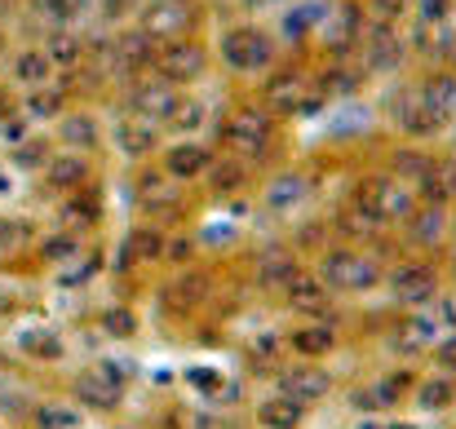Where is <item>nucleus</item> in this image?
Here are the masks:
<instances>
[{
  "mask_svg": "<svg viewBox=\"0 0 456 429\" xmlns=\"http://www.w3.org/2000/svg\"><path fill=\"white\" fill-rule=\"evenodd\" d=\"M328 292H346V296H354V292H372V287L386 279V266L372 257V253H363L359 244H328L323 253H319V271H314Z\"/></svg>",
  "mask_w": 456,
  "mask_h": 429,
  "instance_id": "obj_2",
  "label": "nucleus"
},
{
  "mask_svg": "<svg viewBox=\"0 0 456 429\" xmlns=\"http://www.w3.org/2000/svg\"><path fill=\"white\" fill-rule=\"evenodd\" d=\"M341 345V332L332 319H302L293 332H289V350L305 359V363H323L332 350Z\"/></svg>",
  "mask_w": 456,
  "mask_h": 429,
  "instance_id": "obj_13",
  "label": "nucleus"
},
{
  "mask_svg": "<svg viewBox=\"0 0 456 429\" xmlns=\"http://www.w3.org/2000/svg\"><path fill=\"white\" fill-rule=\"evenodd\" d=\"M208 58H213V53H208V45H200L195 36H182V40H164V45L155 49L151 71H155V76H164L168 85L186 89V85L204 80Z\"/></svg>",
  "mask_w": 456,
  "mask_h": 429,
  "instance_id": "obj_5",
  "label": "nucleus"
},
{
  "mask_svg": "<svg viewBox=\"0 0 456 429\" xmlns=\"http://www.w3.org/2000/svg\"><path fill=\"white\" fill-rule=\"evenodd\" d=\"M191 27H195V0H147L138 18V31L151 36L155 45L182 40L191 36Z\"/></svg>",
  "mask_w": 456,
  "mask_h": 429,
  "instance_id": "obj_8",
  "label": "nucleus"
},
{
  "mask_svg": "<svg viewBox=\"0 0 456 429\" xmlns=\"http://www.w3.org/2000/svg\"><path fill=\"white\" fill-rule=\"evenodd\" d=\"M310 408H302L297 399L280 394V390H266L257 403H253V425L257 429H302Z\"/></svg>",
  "mask_w": 456,
  "mask_h": 429,
  "instance_id": "obj_16",
  "label": "nucleus"
},
{
  "mask_svg": "<svg viewBox=\"0 0 456 429\" xmlns=\"http://www.w3.org/2000/svg\"><path fill=\"white\" fill-rule=\"evenodd\" d=\"M0 58H4V27H0Z\"/></svg>",
  "mask_w": 456,
  "mask_h": 429,
  "instance_id": "obj_29",
  "label": "nucleus"
},
{
  "mask_svg": "<svg viewBox=\"0 0 456 429\" xmlns=\"http://www.w3.org/2000/svg\"><path fill=\"white\" fill-rule=\"evenodd\" d=\"M408 403H412L417 412H426V417L452 412L456 408V376H448V372H426V376H417Z\"/></svg>",
  "mask_w": 456,
  "mask_h": 429,
  "instance_id": "obj_17",
  "label": "nucleus"
},
{
  "mask_svg": "<svg viewBox=\"0 0 456 429\" xmlns=\"http://www.w3.org/2000/svg\"><path fill=\"white\" fill-rule=\"evenodd\" d=\"M40 177L58 190V195H76V190H85L89 186V177H94V164H89V155H76V150H53L49 155V164L40 168Z\"/></svg>",
  "mask_w": 456,
  "mask_h": 429,
  "instance_id": "obj_15",
  "label": "nucleus"
},
{
  "mask_svg": "<svg viewBox=\"0 0 456 429\" xmlns=\"http://www.w3.org/2000/svg\"><path fill=\"white\" fill-rule=\"evenodd\" d=\"M408 231V244L421 253H435L448 235H452V204H435V199H417V208L399 222Z\"/></svg>",
  "mask_w": 456,
  "mask_h": 429,
  "instance_id": "obj_9",
  "label": "nucleus"
},
{
  "mask_svg": "<svg viewBox=\"0 0 456 429\" xmlns=\"http://www.w3.org/2000/svg\"><path fill=\"white\" fill-rule=\"evenodd\" d=\"M164 244H168V231H164V226L138 222V226L125 235V262H134V266H155V262H164Z\"/></svg>",
  "mask_w": 456,
  "mask_h": 429,
  "instance_id": "obj_19",
  "label": "nucleus"
},
{
  "mask_svg": "<svg viewBox=\"0 0 456 429\" xmlns=\"http://www.w3.org/2000/svg\"><path fill=\"white\" fill-rule=\"evenodd\" d=\"M22 350L31 359H62V345L53 336H22Z\"/></svg>",
  "mask_w": 456,
  "mask_h": 429,
  "instance_id": "obj_25",
  "label": "nucleus"
},
{
  "mask_svg": "<svg viewBox=\"0 0 456 429\" xmlns=\"http://www.w3.org/2000/svg\"><path fill=\"white\" fill-rule=\"evenodd\" d=\"M271 390H280V394H289V399H297L302 408H314V403H323L332 390H337V381L319 368V363H284V372L275 376V385Z\"/></svg>",
  "mask_w": 456,
  "mask_h": 429,
  "instance_id": "obj_11",
  "label": "nucleus"
},
{
  "mask_svg": "<svg viewBox=\"0 0 456 429\" xmlns=\"http://www.w3.org/2000/svg\"><path fill=\"white\" fill-rule=\"evenodd\" d=\"M386 284L403 305H430L439 296V271L430 262H403L386 275Z\"/></svg>",
  "mask_w": 456,
  "mask_h": 429,
  "instance_id": "obj_12",
  "label": "nucleus"
},
{
  "mask_svg": "<svg viewBox=\"0 0 456 429\" xmlns=\"http://www.w3.org/2000/svg\"><path fill=\"white\" fill-rule=\"evenodd\" d=\"M217 159V146H208L204 138H164L155 164L177 182V186H191V182H204L208 168Z\"/></svg>",
  "mask_w": 456,
  "mask_h": 429,
  "instance_id": "obj_6",
  "label": "nucleus"
},
{
  "mask_svg": "<svg viewBox=\"0 0 456 429\" xmlns=\"http://www.w3.org/2000/svg\"><path fill=\"white\" fill-rule=\"evenodd\" d=\"M31 9L58 31V27H76V18H80V9H85V0H31Z\"/></svg>",
  "mask_w": 456,
  "mask_h": 429,
  "instance_id": "obj_23",
  "label": "nucleus"
},
{
  "mask_svg": "<svg viewBox=\"0 0 456 429\" xmlns=\"http://www.w3.org/2000/svg\"><path fill=\"white\" fill-rule=\"evenodd\" d=\"M177 102H182V89L177 85H168L164 76H134L129 80V93H125V107H129V116H138V120H147V125H168V116L177 111Z\"/></svg>",
  "mask_w": 456,
  "mask_h": 429,
  "instance_id": "obj_7",
  "label": "nucleus"
},
{
  "mask_svg": "<svg viewBox=\"0 0 456 429\" xmlns=\"http://www.w3.org/2000/svg\"><path fill=\"white\" fill-rule=\"evenodd\" d=\"M53 134H58L62 150H76V155H94V150L102 146V125H98L94 111H71V107H67V111L53 120Z\"/></svg>",
  "mask_w": 456,
  "mask_h": 429,
  "instance_id": "obj_14",
  "label": "nucleus"
},
{
  "mask_svg": "<svg viewBox=\"0 0 456 429\" xmlns=\"http://www.w3.org/2000/svg\"><path fill=\"white\" fill-rule=\"evenodd\" d=\"M435 363H439V372L456 376V332L452 336H444V341L435 345Z\"/></svg>",
  "mask_w": 456,
  "mask_h": 429,
  "instance_id": "obj_26",
  "label": "nucleus"
},
{
  "mask_svg": "<svg viewBox=\"0 0 456 429\" xmlns=\"http://www.w3.org/2000/svg\"><path fill=\"white\" fill-rule=\"evenodd\" d=\"M217 62L231 71V76H266L275 62H280V45L266 27H226L222 40H217Z\"/></svg>",
  "mask_w": 456,
  "mask_h": 429,
  "instance_id": "obj_3",
  "label": "nucleus"
},
{
  "mask_svg": "<svg viewBox=\"0 0 456 429\" xmlns=\"http://www.w3.org/2000/svg\"><path fill=\"white\" fill-rule=\"evenodd\" d=\"M204 125H208V107H204V98H186V93H182L177 111H173L168 125H164V138H168V134H173V138H195Z\"/></svg>",
  "mask_w": 456,
  "mask_h": 429,
  "instance_id": "obj_21",
  "label": "nucleus"
},
{
  "mask_svg": "<svg viewBox=\"0 0 456 429\" xmlns=\"http://www.w3.org/2000/svg\"><path fill=\"white\" fill-rule=\"evenodd\" d=\"M314 98H319V80H310L302 67H293V62H275L262 76V98L257 102L275 120H289V116H302Z\"/></svg>",
  "mask_w": 456,
  "mask_h": 429,
  "instance_id": "obj_4",
  "label": "nucleus"
},
{
  "mask_svg": "<svg viewBox=\"0 0 456 429\" xmlns=\"http://www.w3.org/2000/svg\"><path fill=\"white\" fill-rule=\"evenodd\" d=\"M40 49H45V58L53 62V71H76V67H85V40H80L71 27L49 31Z\"/></svg>",
  "mask_w": 456,
  "mask_h": 429,
  "instance_id": "obj_20",
  "label": "nucleus"
},
{
  "mask_svg": "<svg viewBox=\"0 0 456 429\" xmlns=\"http://www.w3.org/2000/svg\"><path fill=\"white\" fill-rule=\"evenodd\" d=\"M80 412L71 403H31L27 412V429H76Z\"/></svg>",
  "mask_w": 456,
  "mask_h": 429,
  "instance_id": "obj_22",
  "label": "nucleus"
},
{
  "mask_svg": "<svg viewBox=\"0 0 456 429\" xmlns=\"http://www.w3.org/2000/svg\"><path fill=\"white\" fill-rule=\"evenodd\" d=\"M111 146L138 168V164H151L155 155H159V146H164V129L159 125H147V120H138V116H120L116 125H111Z\"/></svg>",
  "mask_w": 456,
  "mask_h": 429,
  "instance_id": "obj_10",
  "label": "nucleus"
},
{
  "mask_svg": "<svg viewBox=\"0 0 456 429\" xmlns=\"http://www.w3.org/2000/svg\"><path fill=\"white\" fill-rule=\"evenodd\" d=\"M53 62L45 58V49H18L13 58H9V80H13V89H22V93H31V89H45V85H53Z\"/></svg>",
  "mask_w": 456,
  "mask_h": 429,
  "instance_id": "obj_18",
  "label": "nucleus"
},
{
  "mask_svg": "<svg viewBox=\"0 0 456 429\" xmlns=\"http://www.w3.org/2000/svg\"><path fill=\"white\" fill-rule=\"evenodd\" d=\"M275 116L262 102H240L217 120V150L244 159L248 168H257L271 150H275Z\"/></svg>",
  "mask_w": 456,
  "mask_h": 429,
  "instance_id": "obj_1",
  "label": "nucleus"
},
{
  "mask_svg": "<svg viewBox=\"0 0 456 429\" xmlns=\"http://www.w3.org/2000/svg\"><path fill=\"white\" fill-rule=\"evenodd\" d=\"M4 190H9V177H4V168H0V195H4Z\"/></svg>",
  "mask_w": 456,
  "mask_h": 429,
  "instance_id": "obj_28",
  "label": "nucleus"
},
{
  "mask_svg": "<svg viewBox=\"0 0 456 429\" xmlns=\"http://www.w3.org/2000/svg\"><path fill=\"white\" fill-rule=\"evenodd\" d=\"M377 429H421V425H408V421H390V417H381Z\"/></svg>",
  "mask_w": 456,
  "mask_h": 429,
  "instance_id": "obj_27",
  "label": "nucleus"
},
{
  "mask_svg": "<svg viewBox=\"0 0 456 429\" xmlns=\"http://www.w3.org/2000/svg\"><path fill=\"white\" fill-rule=\"evenodd\" d=\"M102 328H107L111 336H134V332H138V314L116 305V310H107V314H102Z\"/></svg>",
  "mask_w": 456,
  "mask_h": 429,
  "instance_id": "obj_24",
  "label": "nucleus"
}]
</instances>
